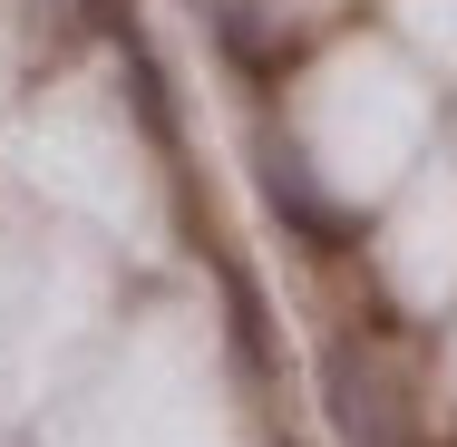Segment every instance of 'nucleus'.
Segmentation results:
<instances>
[{
  "mask_svg": "<svg viewBox=\"0 0 457 447\" xmlns=\"http://www.w3.org/2000/svg\"><path fill=\"white\" fill-rule=\"evenodd\" d=\"M321 399H331L341 447H419L409 389L389 379V360L370 351V341H331V351H321Z\"/></svg>",
  "mask_w": 457,
  "mask_h": 447,
  "instance_id": "1",
  "label": "nucleus"
}]
</instances>
